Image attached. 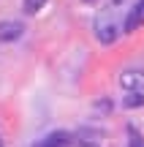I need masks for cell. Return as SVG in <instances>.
<instances>
[{
	"label": "cell",
	"instance_id": "6da1fadb",
	"mask_svg": "<svg viewBox=\"0 0 144 147\" xmlns=\"http://www.w3.org/2000/svg\"><path fill=\"white\" fill-rule=\"evenodd\" d=\"M95 36H98V41L101 44H114L117 41V36H120V30H117V25H114L112 19H98L95 22Z\"/></svg>",
	"mask_w": 144,
	"mask_h": 147
},
{
	"label": "cell",
	"instance_id": "7a4b0ae2",
	"mask_svg": "<svg viewBox=\"0 0 144 147\" xmlns=\"http://www.w3.org/2000/svg\"><path fill=\"white\" fill-rule=\"evenodd\" d=\"M120 84H123L128 93H141L144 90V71H136V68L123 71L120 74Z\"/></svg>",
	"mask_w": 144,
	"mask_h": 147
},
{
	"label": "cell",
	"instance_id": "3957f363",
	"mask_svg": "<svg viewBox=\"0 0 144 147\" xmlns=\"http://www.w3.org/2000/svg\"><path fill=\"white\" fill-rule=\"evenodd\" d=\"M22 33H25V25H22L19 19H3L0 22V41H16V38H22Z\"/></svg>",
	"mask_w": 144,
	"mask_h": 147
},
{
	"label": "cell",
	"instance_id": "277c9868",
	"mask_svg": "<svg viewBox=\"0 0 144 147\" xmlns=\"http://www.w3.org/2000/svg\"><path fill=\"white\" fill-rule=\"evenodd\" d=\"M141 25H144V0H139V3L128 11V16H125V33H133L136 27H141Z\"/></svg>",
	"mask_w": 144,
	"mask_h": 147
},
{
	"label": "cell",
	"instance_id": "5b68a950",
	"mask_svg": "<svg viewBox=\"0 0 144 147\" xmlns=\"http://www.w3.org/2000/svg\"><path fill=\"white\" fill-rule=\"evenodd\" d=\"M46 142L52 144V147H68L71 142H74V136H71L68 131H52L46 136Z\"/></svg>",
	"mask_w": 144,
	"mask_h": 147
},
{
	"label": "cell",
	"instance_id": "8992f818",
	"mask_svg": "<svg viewBox=\"0 0 144 147\" xmlns=\"http://www.w3.org/2000/svg\"><path fill=\"white\" fill-rule=\"evenodd\" d=\"M123 106L125 109H139V106H144V93H128L123 98Z\"/></svg>",
	"mask_w": 144,
	"mask_h": 147
},
{
	"label": "cell",
	"instance_id": "52a82bcc",
	"mask_svg": "<svg viewBox=\"0 0 144 147\" xmlns=\"http://www.w3.org/2000/svg\"><path fill=\"white\" fill-rule=\"evenodd\" d=\"M44 3H46V0H25V11L27 14H38V11L44 8Z\"/></svg>",
	"mask_w": 144,
	"mask_h": 147
},
{
	"label": "cell",
	"instance_id": "ba28073f",
	"mask_svg": "<svg viewBox=\"0 0 144 147\" xmlns=\"http://www.w3.org/2000/svg\"><path fill=\"white\" fill-rule=\"evenodd\" d=\"M128 136H131V147H144V142H141V134L136 131L133 125H128Z\"/></svg>",
	"mask_w": 144,
	"mask_h": 147
},
{
	"label": "cell",
	"instance_id": "9c48e42d",
	"mask_svg": "<svg viewBox=\"0 0 144 147\" xmlns=\"http://www.w3.org/2000/svg\"><path fill=\"white\" fill-rule=\"evenodd\" d=\"M95 109H101V112H112V101H109V98H101V101L95 104Z\"/></svg>",
	"mask_w": 144,
	"mask_h": 147
},
{
	"label": "cell",
	"instance_id": "30bf717a",
	"mask_svg": "<svg viewBox=\"0 0 144 147\" xmlns=\"http://www.w3.org/2000/svg\"><path fill=\"white\" fill-rule=\"evenodd\" d=\"M79 147H98L95 142H87V139H82V142H79Z\"/></svg>",
	"mask_w": 144,
	"mask_h": 147
},
{
	"label": "cell",
	"instance_id": "8fae6325",
	"mask_svg": "<svg viewBox=\"0 0 144 147\" xmlns=\"http://www.w3.org/2000/svg\"><path fill=\"white\" fill-rule=\"evenodd\" d=\"M33 147H52V144H49V142H46V139H41V142H35V144H33Z\"/></svg>",
	"mask_w": 144,
	"mask_h": 147
},
{
	"label": "cell",
	"instance_id": "7c38bea8",
	"mask_svg": "<svg viewBox=\"0 0 144 147\" xmlns=\"http://www.w3.org/2000/svg\"><path fill=\"white\" fill-rule=\"evenodd\" d=\"M112 3H123V0H112Z\"/></svg>",
	"mask_w": 144,
	"mask_h": 147
},
{
	"label": "cell",
	"instance_id": "4fadbf2b",
	"mask_svg": "<svg viewBox=\"0 0 144 147\" xmlns=\"http://www.w3.org/2000/svg\"><path fill=\"white\" fill-rule=\"evenodd\" d=\"M0 147H3V139H0Z\"/></svg>",
	"mask_w": 144,
	"mask_h": 147
},
{
	"label": "cell",
	"instance_id": "5bb4252c",
	"mask_svg": "<svg viewBox=\"0 0 144 147\" xmlns=\"http://www.w3.org/2000/svg\"><path fill=\"white\" fill-rule=\"evenodd\" d=\"M87 3H92V0H87Z\"/></svg>",
	"mask_w": 144,
	"mask_h": 147
}]
</instances>
